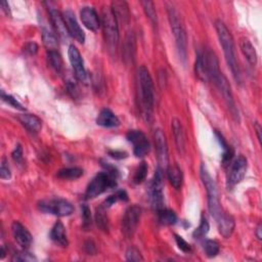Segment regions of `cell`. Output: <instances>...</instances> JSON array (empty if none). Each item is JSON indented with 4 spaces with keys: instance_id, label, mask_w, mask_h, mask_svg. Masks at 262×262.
I'll list each match as a JSON object with an SVG mask.
<instances>
[{
    "instance_id": "obj_1",
    "label": "cell",
    "mask_w": 262,
    "mask_h": 262,
    "mask_svg": "<svg viewBox=\"0 0 262 262\" xmlns=\"http://www.w3.org/2000/svg\"><path fill=\"white\" fill-rule=\"evenodd\" d=\"M204 56H205L207 74H208L209 80L213 81V83L215 84L219 92L222 93V95L224 96V100L229 110L232 118L239 122L240 121L239 111L237 109L236 103H234V100H233V95H232L230 85L228 83L226 77L223 74L222 71H220L219 63H218L216 54L214 53V51L207 49L204 51Z\"/></svg>"
},
{
    "instance_id": "obj_2",
    "label": "cell",
    "mask_w": 262,
    "mask_h": 262,
    "mask_svg": "<svg viewBox=\"0 0 262 262\" xmlns=\"http://www.w3.org/2000/svg\"><path fill=\"white\" fill-rule=\"evenodd\" d=\"M215 29L217 32L219 42L223 46L225 61H226L228 68L230 69L232 77L234 80H236L237 83L241 84L242 83L241 72H240V68L238 65L237 58H236V50H234V42H233L232 35L227 29L225 24L220 20H217L215 22Z\"/></svg>"
},
{
    "instance_id": "obj_3",
    "label": "cell",
    "mask_w": 262,
    "mask_h": 262,
    "mask_svg": "<svg viewBox=\"0 0 262 262\" xmlns=\"http://www.w3.org/2000/svg\"><path fill=\"white\" fill-rule=\"evenodd\" d=\"M139 88H140V101L141 109L146 119H150L153 114L155 94L153 80L145 66H142L139 70Z\"/></svg>"
},
{
    "instance_id": "obj_4",
    "label": "cell",
    "mask_w": 262,
    "mask_h": 262,
    "mask_svg": "<svg viewBox=\"0 0 262 262\" xmlns=\"http://www.w3.org/2000/svg\"><path fill=\"white\" fill-rule=\"evenodd\" d=\"M166 7H167V13H168L171 31L175 39L178 56L182 61L185 62L187 59V34L182 18L179 16L178 11L173 6V4L166 3Z\"/></svg>"
},
{
    "instance_id": "obj_5",
    "label": "cell",
    "mask_w": 262,
    "mask_h": 262,
    "mask_svg": "<svg viewBox=\"0 0 262 262\" xmlns=\"http://www.w3.org/2000/svg\"><path fill=\"white\" fill-rule=\"evenodd\" d=\"M102 25L107 46L110 52H116L119 42L118 22L113 15L111 7H104L102 11Z\"/></svg>"
},
{
    "instance_id": "obj_6",
    "label": "cell",
    "mask_w": 262,
    "mask_h": 262,
    "mask_svg": "<svg viewBox=\"0 0 262 262\" xmlns=\"http://www.w3.org/2000/svg\"><path fill=\"white\" fill-rule=\"evenodd\" d=\"M200 176L202 179V183L206 188L207 196H208L209 211H210L211 215L215 219H217L224 212L222 209V205H220L216 184L214 182V179L211 177L209 171L207 170V168L205 167V165H201Z\"/></svg>"
},
{
    "instance_id": "obj_7",
    "label": "cell",
    "mask_w": 262,
    "mask_h": 262,
    "mask_svg": "<svg viewBox=\"0 0 262 262\" xmlns=\"http://www.w3.org/2000/svg\"><path fill=\"white\" fill-rule=\"evenodd\" d=\"M116 186V175L109 173L108 171L101 172L98 175H95L88 185L85 191V198L94 199L102 195L103 192L107 191L108 189L115 187Z\"/></svg>"
},
{
    "instance_id": "obj_8",
    "label": "cell",
    "mask_w": 262,
    "mask_h": 262,
    "mask_svg": "<svg viewBox=\"0 0 262 262\" xmlns=\"http://www.w3.org/2000/svg\"><path fill=\"white\" fill-rule=\"evenodd\" d=\"M38 209L46 214H52L59 217L71 215L74 211V207L70 202L63 199L43 200L38 203Z\"/></svg>"
},
{
    "instance_id": "obj_9",
    "label": "cell",
    "mask_w": 262,
    "mask_h": 262,
    "mask_svg": "<svg viewBox=\"0 0 262 262\" xmlns=\"http://www.w3.org/2000/svg\"><path fill=\"white\" fill-rule=\"evenodd\" d=\"M163 170L157 168L156 173L154 175L153 181H151L150 190H149V198L150 203L154 209L157 211L164 208V184H163Z\"/></svg>"
},
{
    "instance_id": "obj_10",
    "label": "cell",
    "mask_w": 262,
    "mask_h": 262,
    "mask_svg": "<svg viewBox=\"0 0 262 262\" xmlns=\"http://www.w3.org/2000/svg\"><path fill=\"white\" fill-rule=\"evenodd\" d=\"M142 215V209L139 206L128 207L122 218V232L126 238H132L137 226H139Z\"/></svg>"
},
{
    "instance_id": "obj_11",
    "label": "cell",
    "mask_w": 262,
    "mask_h": 262,
    "mask_svg": "<svg viewBox=\"0 0 262 262\" xmlns=\"http://www.w3.org/2000/svg\"><path fill=\"white\" fill-rule=\"evenodd\" d=\"M127 141L133 145V153L137 158L146 157L150 150L147 136L141 130H130L126 135Z\"/></svg>"
},
{
    "instance_id": "obj_12",
    "label": "cell",
    "mask_w": 262,
    "mask_h": 262,
    "mask_svg": "<svg viewBox=\"0 0 262 262\" xmlns=\"http://www.w3.org/2000/svg\"><path fill=\"white\" fill-rule=\"evenodd\" d=\"M248 169V161L244 156H239L237 159H234V161L231 163V166L229 169V173L227 176V187L232 188L234 186H237L240 184Z\"/></svg>"
},
{
    "instance_id": "obj_13",
    "label": "cell",
    "mask_w": 262,
    "mask_h": 262,
    "mask_svg": "<svg viewBox=\"0 0 262 262\" xmlns=\"http://www.w3.org/2000/svg\"><path fill=\"white\" fill-rule=\"evenodd\" d=\"M68 56L70 63L72 65V68L75 73V77L81 81V82H86L87 81V73L84 67V62L83 59L81 57V53L78 50V48L75 45H70L68 49Z\"/></svg>"
},
{
    "instance_id": "obj_14",
    "label": "cell",
    "mask_w": 262,
    "mask_h": 262,
    "mask_svg": "<svg viewBox=\"0 0 262 262\" xmlns=\"http://www.w3.org/2000/svg\"><path fill=\"white\" fill-rule=\"evenodd\" d=\"M155 144L157 150L158 156V168L164 170H167L168 168V146L165 134L162 130L158 129L155 131Z\"/></svg>"
},
{
    "instance_id": "obj_15",
    "label": "cell",
    "mask_w": 262,
    "mask_h": 262,
    "mask_svg": "<svg viewBox=\"0 0 262 262\" xmlns=\"http://www.w3.org/2000/svg\"><path fill=\"white\" fill-rule=\"evenodd\" d=\"M66 26H67V30L69 35H70L72 38H74L76 41H78L79 43L83 44L85 42V33L84 31L81 29L80 25L77 22V19L74 15V12L72 10H66L63 13Z\"/></svg>"
},
{
    "instance_id": "obj_16",
    "label": "cell",
    "mask_w": 262,
    "mask_h": 262,
    "mask_svg": "<svg viewBox=\"0 0 262 262\" xmlns=\"http://www.w3.org/2000/svg\"><path fill=\"white\" fill-rule=\"evenodd\" d=\"M11 231L16 242L22 248H24V249H27V248H29L31 246L33 241L32 234L21 223L13 222L11 225Z\"/></svg>"
},
{
    "instance_id": "obj_17",
    "label": "cell",
    "mask_w": 262,
    "mask_h": 262,
    "mask_svg": "<svg viewBox=\"0 0 262 262\" xmlns=\"http://www.w3.org/2000/svg\"><path fill=\"white\" fill-rule=\"evenodd\" d=\"M48 12H49L51 23L53 25L54 31H56V33L60 36V38L62 40H67L68 37L70 35H69V33H68L67 26H66V22H65L63 13H61L60 10H58L57 8H54L52 6L48 7Z\"/></svg>"
},
{
    "instance_id": "obj_18",
    "label": "cell",
    "mask_w": 262,
    "mask_h": 262,
    "mask_svg": "<svg viewBox=\"0 0 262 262\" xmlns=\"http://www.w3.org/2000/svg\"><path fill=\"white\" fill-rule=\"evenodd\" d=\"M80 18L82 23H83V25L88 30L96 32L100 29L101 21L93 7L85 6L82 8L80 11Z\"/></svg>"
},
{
    "instance_id": "obj_19",
    "label": "cell",
    "mask_w": 262,
    "mask_h": 262,
    "mask_svg": "<svg viewBox=\"0 0 262 262\" xmlns=\"http://www.w3.org/2000/svg\"><path fill=\"white\" fill-rule=\"evenodd\" d=\"M216 223L219 233L222 234L224 238H229L231 236V233L233 232L234 226H236V223H234L233 217L224 212L216 219Z\"/></svg>"
},
{
    "instance_id": "obj_20",
    "label": "cell",
    "mask_w": 262,
    "mask_h": 262,
    "mask_svg": "<svg viewBox=\"0 0 262 262\" xmlns=\"http://www.w3.org/2000/svg\"><path fill=\"white\" fill-rule=\"evenodd\" d=\"M111 10L113 15L115 16L118 24L122 23L124 25L128 24L130 20V11L128 4L125 1H121V0H116L111 4Z\"/></svg>"
},
{
    "instance_id": "obj_21",
    "label": "cell",
    "mask_w": 262,
    "mask_h": 262,
    "mask_svg": "<svg viewBox=\"0 0 262 262\" xmlns=\"http://www.w3.org/2000/svg\"><path fill=\"white\" fill-rule=\"evenodd\" d=\"M171 123H172V132H173V137H174L176 149L181 154H185V151H186V135H185L183 124L178 119H173Z\"/></svg>"
},
{
    "instance_id": "obj_22",
    "label": "cell",
    "mask_w": 262,
    "mask_h": 262,
    "mask_svg": "<svg viewBox=\"0 0 262 262\" xmlns=\"http://www.w3.org/2000/svg\"><path fill=\"white\" fill-rule=\"evenodd\" d=\"M96 124L106 128H114L120 125L118 117L109 109H104L96 118Z\"/></svg>"
},
{
    "instance_id": "obj_23",
    "label": "cell",
    "mask_w": 262,
    "mask_h": 262,
    "mask_svg": "<svg viewBox=\"0 0 262 262\" xmlns=\"http://www.w3.org/2000/svg\"><path fill=\"white\" fill-rule=\"evenodd\" d=\"M19 120L22 125L31 133L36 134L42 128V122L35 115L23 114L19 116Z\"/></svg>"
},
{
    "instance_id": "obj_24",
    "label": "cell",
    "mask_w": 262,
    "mask_h": 262,
    "mask_svg": "<svg viewBox=\"0 0 262 262\" xmlns=\"http://www.w3.org/2000/svg\"><path fill=\"white\" fill-rule=\"evenodd\" d=\"M50 239L61 247L65 248L68 246L69 242H68V238H67L66 228L61 222H58L56 225L52 226L51 231H50Z\"/></svg>"
},
{
    "instance_id": "obj_25",
    "label": "cell",
    "mask_w": 262,
    "mask_h": 262,
    "mask_svg": "<svg viewBox=\"0 0 262 262\" xmlns=\"http://www.w3.org/2000/svg\"><path fill=\"white\" fill-rule=\"evenodd\" d=\"M240 47H241V50H242V52L244 54L245 59L247 60V62L249 63L252 67L256 66V64H257V53H256V50H255L254 46L250 42V40L247 39V38H242L241 41H240Z\"/></svg>"
},
{
    "instance_id": "obj_26",
    "label": "cell",
    "mask_w": 262,
    "mask_h": 262,
    "mask_svg": "<svg viewBox=\"0 0 262 262\" xmlns=\"http://www.w3.org/2000/svg\"><path fill=\"white\" fill-rule=\"evenodd\" d=\"M166 172L171 186L175 189H181L184 182V174L182 169L176 165H173V166H168Z\"/></svg>"
},
{
    "instance_id": "obj_27",
    "label": "cell",
    "mask_w": 262,
    "mask_h": 262,
    "mask_svg": "<svg viewBox=\"0 0 262 262\" xmlns=\"http://www.w3.org/2000/svg\"><path fill=\"white\" fill-rule=\"evenodd\" d=\"M42 39H43V43L45 47L47 48L48 51L50 50H57L59 47V42H58V38L49 28L47 27H42Z\"/></svg>"
},
{
    "instance_id": "obj_28",
    "label": "cell",
    "mask_w": 262,
    "mask_h": 262,
    "mask_svg": "<svg viewBox=\"0 0 262 262\" xmlns=\"http://www.w3.org/2000/svg\"><path fill=\"white\" fill-rule=\"evenodd\" d=\"M47 62L54 72H57L58 74H62L64 69L63 59L57 50L47 51Z\"/></svg>"
},
{
    "instance_id": "obj_29",
    "label": "cell",
    "mask_w": 262,
    "mask_h": 262,
    "mask_svg": "<svg viewBox=\"0 0 262 262\" xmlns=\"http://www.w3.org/2000/svg\"><path fill=\"white\" fill-rule=\"evenodd\" d=\"M158 220L161 225H173L177 222V216L172 210L162 208L158 210Z\"/></svg>"
},
{
    "instance_id": "obj_30",
    "label": "cell",
    "mask_w": 262,
    "mask_h": 262,
    "mask_svg": "<svg viewBox=\"0 0 262 262\" xmlns=\"http://www.w3.org/2000/svg\"><path fill=\"white\" fill-rule=\"evenodd\" d=\"M196 74L198 77L204 81L207 82L209 81L208 74H207V69H206V63H205V57H204V52L199 53L197 57L196 61Z\"/></svg>"
},
{
    "instance_id": "obj_31",
    "label": "cell",
    "mask_w": 262,
    "mask_h": 262,
    "mask_svg": "<svg viewBox=\"0 0 262 262\" xmlns=\"http://www.w3.org/2000/svg\"><path fill=\"white\" fill-rule=\"evenodd\" d=\"M143 5V8L146 12V16L150 20V22L153 24V26L158 25V17H157V12L155 9V5L151 1H149V0H146V1L141 2Z\"/></svg>"
},
{
    "instance_id": "obj_32",
    "label": "cell",
    "mask_w": 262,
    "mask_h": 262,
    "mask_svg": "<svg viewBox=\"0 0 262 262\" xmlns=\"http://www.w3.org/2000/svg\"><path fill=\"white\" fill-rule=\"evenodd\" d=\"M106 210H107V208L101 206L100 208L96 209V213H95L96 225H98V226L102 230H105V231H107L109 229V219H108V216L106 214Z\"/></svg>"
},
{
    "instance_id": "obj_33",
    "label": "cell",
    "mask_w": 262,
    "mask_h": 262,
    "mask_svg": "<svg viewBox=\"0 0 262 262\" xmlns=\"http://www.w3.org/2000/svg\"><path fill=\"white\" fill-rule=\"evenodd\" d=\"M83 175V170L78 167L64 168L58 172V177L62 179H77Z\"/></svg>"
},
{
    "instance_id": "obj_34",
    "label": "cell",
    "mask_w": 262,
    "mask_h": 262,
    "mask_svg": "<svg viewBox=\"0 0 262 262\" xmlns=\"http://www.w3.org/2000/svg\"><path fill=\"white\" fill-rule=\"evenodd\" d=\"M128 200V196L126 194L125 190H118L116 191L114 195L110 196L103 204L102 206L105 207V208H109V207H111L112 205H114L116 202L118 201H127Z\"/></svg>"
},
{
    "instance_id": "obj_35",
    "label": "cell",
    "mask_w": 262,
    "mask_h": 262,
    "mask_svg": "<svg viewBox=\"0 0 262 262\" xmlns=\"http://www.w3.org/2000/svg\"><path fill=\"white\" fill-rule=\"evenodd\" d=\"M134 36L133 34H129L126 38V42H125V45H124V49H123V52H124V59L125 60H131L133 58V54H134Z\"/></svg>"
},
{
    "instance_id": "obj_36",
    "label": "cell",
    "mask_w": 262,
    "mask_h": 262,
    "mask_svg": "<svg viewBox=\"0 0 262 262\" xmlns=\"http://www.w3.org/2000/svg\"><path fill=\"white\" fill-rule=\"evenodd\" d=\"M147 173H148V165L146 162H142L140 164V166L137 167L134 176H133V183L135 185H140L142 184L146 177H147Z\"/></svg>"
},
{
    "instance_id": "obj_37",
    "label": "cell",
    "mask_w": 262,
    "mask_h": 262,
    "mask_svg": "<svg viewBox=\"0 0 262 262\" xmlns=\"http://www.w3.org/2000/svg\"><path fill=\"white\" fill-rule=\"evenodd\" d=\"M210 229V225L208 220L206 219V217H202L201 219V223L199 225V226L197 227V229L192 233V236H194L195 239H202L203 237H205L207 233H208Z\"/></svg>"
},
{
    "instance_id": "obj_38",
    "label": "cell",
    "mask_w": 262,
    "mask_h": 262,
    "mask_svg": "<svg viewBox=\"0 0 262 262\" xmlns=\"http://www.w3.org/2000/svg\"><path fill=\"white\" fill-rule=\"evenodd\" d=\"M204 250L208 257H215L220 250L219 244L214 240H207L204 245Z\"/></svg>"
},
{
    "instance_id": "obj_39",
    "label": "cell",
    "mask_w": 262,
    "mask_h": 262,
    "mask_svg": "<svg viewBox=\"0 0 262 262\" xmlns=\"http://www.w3.org/2000/svg\"><path fill=\"white\" fill-rule=\"evenodd\" d=\"M126 259L128 261H134V262L144 260L141 251L135 247L128 248V250L126 251Z\"/></svg>"
},
{
    "instance_id": "obj_40",
    "label": "cell",
    "mask_w": 262,
    "mask_h": 262,
    "mask_svg": "<svg viewBox=\"0 0 262 262\" xmlns=\"http://www.w3.org/2000/svg\"><path fill=\"white\" fill-rule=\"evenodd\" d=\"M36 257L32 255L31 253H28L26 251L18 252L12 257V261H21V262H29V261H36Z\"/></svg>"
},
{
    "instance_id": "obj_41",
    "label": "cell",
    "mask_w": 262,
    "mask_h": 262,
    "mask_svg": "<svg viewBox=\"0 0 262 262\" xmlns=\"http://www.w3.org/2000/svg\"><path fill=\"white\" fill-rule=\"evenodd\" d=\"M1 96H2V101L5 102V103H7L12 108L18 109V110H20V111H25V108L17 101V99L13 98V96L8 95V94H5L4 92H2Z\"/></svg>"
},
{
    "instance_id": "obj_42",
    "label": "cell",
    "mask_w": 262,
    "mask_h": 262,
    "mask_svg": "<svg viewBox=\"0 0 262 262\" xmlns=\"http://www.w3.org/2000/svg\"><path fill=\"white\" fill-rule=\"evenodd\" d=\"M82 219H83V227L88 228L91 225V212L87 205L82 206Z\"/></svg>"
},
{
    "instance_id": "obj_43",
    "label": "cell",
    "mask_w": 262,
    "mask_h": 262,
    "mask_svg": "<svg viewBox=\"0 0 262 262\" xmlns=\"http://www.w3.org/2000/svg\"><path fill=\"white\" fill-rule=\"evenodd\" d=\"M175 242L178 246L179 249H181L183 252H189L190 251V246L189 244L181 236H178V234H175Z\"/></svg>"
},
{
    "instance_id": "obj_44",
    "label": "cell",
    "mask_w": 262,
    "mask_h": 262,
    "mask_svg": "<svg viewBox=\"0 0 262 262\" xmlns=\"http://www.w3.org/2000/svg\"><path fill=\"white\" fill-rule=\"evenodd\" d=\"M10 176H11L10 169L6 163V160L3 159L1 163V168H0V177H1L2 179H9Z\"/></svg>"
},
{
    "instance_id": "obj_45",
    "label": "cell",
    "mask_w": 262,
    "mask_h": 262,
    "mask_svg": "<svg viewBox=\"0 0 262 262\" xmlns=\"http://www.w3.org/2000/svg\"><path fill=\"white\" fill-rule=\"evenodd\" d=\"M24 51L29 56H35L38 51V45L35 42H28L24 46Z\"/></svg>"
},
{
    "instance_id": "obj_46",
    "label": "cell",
    "mask_w": 262,
    "mask_h": 262,
    "mask_svg": "<svg viewBox=\"0 0 262 262\" xmlns=\"http://www.w3.org/2000/svg\"><path fill=\"white\" fill-rule=\"evenodd\" d=\"M11 156H12V159L15 160L17 163H22L23 162V149H22V147L20 145H18L16 147V149L13 150Z\"/></svg>"
},
{
    "instance_id": "obj_47",
    "label": "cell",
    "mask_w": 262,
    "mask_h": 262,
    "mask_svg": "<svg viewBox=\"0 0 262 262\" xmlns=\"http://www.w3.org/2000/svg\"><path fill=\"white\" fill-rule=\"evenodd\" d=\"M109 155L114 159H123V158L127 157V154L125 153V151H119V150L109 151Z\"/></svg>"
},
{
    "instance_id": "obj_48",
    "label": "cell",
    "mask_w": 262,
    "mask_h": 262,
    "mask_svg": "<svg viewBox=\"0 0 262 262\" xmlns=\"http://www.w3.org/2000/svg\"><path fill=\"white\" fill-rule=\"evenodd\" d=\"M85 250L88 254H93L95 252V247L94 244L90 241H88L87 243H85Z\"/></svg>"
},
{
    "instance_id": "obj_49",
    "label": "cell",
    "mask_w": 262,
    "mask_h": 262,
    "mask_svg": "<svg viewBox=\"0 0 262 262\" xmlns=\"http://www.w3.org/2000/svg\"><path fill=\"white\" fill-rule=\"evenodd\" d=\"M0 5H1L2 7V10L6 13V16H10V10H9V5L6 1H1V3H0Z\"/></svg>"
},
{
    "instance_id": "obj_50",
    "label": "cell",
    "mask_w": 262,
    "mask_h": 262,
    "mask_svg": "<svg viewBox=\"0 0 262 262\" xmlns=\"http://www.w3.org/2000/svg\"><path fill=\"white\" fill-rule=\"evenodd\" d=\"M255 130H256V133H257V137H258V141L261 142V126L259 123H255Z\"/></svg>"
},
{
    "instance_id": "obj_51",
    "label": "cell",
    "mask_w": 262,
    "mask_h": 262,
    "mask_svg": "<svg viewBox=\"0 0 262 262\" xmlns=\"http://www.w3.org/2000/svg\"><path fill=\"white\" fill-rule=\"evenodd\" d=\"M256 237L258 240H261V237H262L261 236V225H259L256 228Z\"/></svg>"
}]
</instances>
